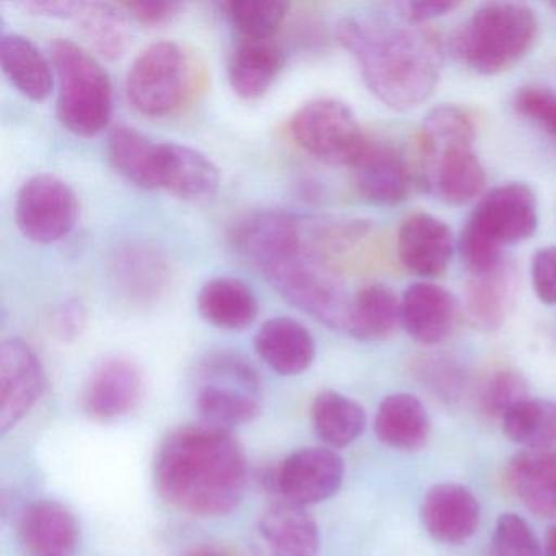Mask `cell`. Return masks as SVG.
Here are the masks:
<instances>
[{"label": "cell", "instance_id": "25", "mask_svg": "<svg viewBox=\"0 0 556 556\" xmlns=\"http://www.w3.org/2000/svg\"><path fill=\"white\" fill-rule=\"evenodd\" d=\"M285 66V50L275 40L243 38L230 56V87L240 99H262L271 89Z\"/></svg>", "mask_w": 556, "mask_h": 556}, {"label": "cell", "instance_id": "15", "mask_svg": "<svg viewBox=\"0 0 556 556\" xmlns=\"http://www.w3.org/2000/svg\"><path fill=\"white\" fill-rule=\"evenodd\" d=\"M45 374L37 353L21 338L0 346V432L14 428L40 399Z\"/></svg>", "mask_w": 556, "mask_h": 556}, {"label": "cell", "instance_id": "43", "mask_svg": "<svg viewBox=\"0 0 556 556\" xmlns=\"http://www.w3.org/2000/svg\"><path fill=\"white\" fill-rule=\"evenodd\" d=\"M18 5H21L25 12H30V14L34 15L70 18V21H73L77 9V2H73V0H28V2H22V4Z\"/></svg>", "mask_w": 556, "mask_h": 556}, {"label": "cell", "instance_id": "11", "mask_svg": "<svg viewBox=\"0 0 556 556\" xmlns=\"http://www.w3.org/2000/svg\"><path fill=\"white\" fill-rule=\"evenodd\" d=\"M539 226V204L532 188L507 184L494 188L478 201L465 227L497 249L523 242Z\"/></svg>", "mask_w": 556, "mask_h": 556}, {"label": "cell", "instance_id": "31", "mask_svg": "<svg viewBox=\"0 0 556 556\" xmlns=\"http://www.w3.org/2000/svg\"><path fill=\"white\" fill-rule=\"evenodd\" d=\"M465 314L475 328L496 331L503 327L514 302V271L504 263L496 271L473 276L465 288Z\"/></svg>", "mask_w": 556, "mask_h": 556}, {"label": "cell", "instance_id": "17", "mask_svg": "<svg viewBox=\"0 0 556 556\" xmlns=\"http://www.w3.org/2000/svg\"><path fill=\"white\" fill-rule=\"evenodd\" d=\"M253 548L258 556H317L320 533L305 507L276 504L253 529Z\"/></svg>", "mask_w": 556, "mask_h": 556}, {"label": "cell", "instance_id": "33", "mask_svg": "<svg viewBox=\"0 0 556 556\" xmlns=\"http://www.w3.org/2000/svg\"><path fill=\"white\" fill-rule=\"evenodd\" d=\"M312 419L318 438L334 448L353 444L367 422L363 406L334 390H324L315 396Z\"/></svg>", "mask_w": 556, "mask_h": 556}, {"label": "cell", "instance_id": "39", "mask_svg": "<svg viewBox=\"0 0 556 556\" xmlns=\"http://www.w3.org/2000/svg\"><path fill=\"white\" fill-rule=\"evenodd\" d=\"M122 8L144 27H162L172 24L184 11L178 2H161V0H132L123 2Z\"/></svg>", "mask_w": 556, "mask_h": 556}, {"label": "cell", "instance_id": "7", "mask_svg": "<svg viewBox=\"0 0 556 556\" xmlns=\"http://www.w3.org/2000/svg\"><path fill=\"white\" fill-rule=\"evenodd\" d=\"M51 56L60 84L56 112L61 125L83 138L100 135L113 113L109 74L92 54L64 38L51 43Z\"/></svg>", "mask_w": 556, "mask_h": 556}, {"label": "cell", "instance_id": "27", "mask_svg": "<svg viewBox=\"0 0 556 556\" xmlns=\"http://www.w3.org/2000/svg\"><path fill=\"white\" fill-rule=\"evenodd\" d=\"M402 327V299L386 285L363 286L351 298L346 333L356 340L382 341Z\"/></svg>", "mask_w": 556, "mask_h": 556}, {"label": "cell", "instance_id": "29", "mask_svg": "<svg viewBox=\"0 0 556 556\" xmlns=\"http://www.w3.org/2000/svg\"><path fill=\"white\" fill-rule=\"evenodd\" d=\"M197 304L207 324L224 330H243L258 315V301L250 286L229 276L207 281L198 294Z\"/></svg>", "mask_w": 556, "mask_h": 556}, {"label": "cell", "instance_id": "20", "mask_svg": "<svg viewBox=\"0 0 556 556\" xmlns=\"http://www.w3.org/2000/svg\"><path fill=\"white\" fill-rule=\"evenodd\" d=\"M142 396L139 367L128 359L103 361L90 377L84 393V409L96 419H116L128 415Z\"/></svg>", "mask_w": 556, "mask_h": 556}, {"label": "cell", "instance_id": "10", "mask_svg": "<svg viewBox=\"0 0 556 556\" xmlns=\"http://www.w3.org/2000/svg\"><path fill=\"white\" fill-rule=\"evenodd\" d=\"M79 217L73 188L56 175L41 174L22 185L15 200V223L25 239L50 245L70 236Z\"/></svg>", "mask_w": 556, "mask_h": 556}, {"label": "cell", "instance_id": "5", "mask_svg": "<svg viewBox=\"0 0 556 556\" xmlns=\"http://www.w3.org/2000/svg\"><path fill=\"white\" fill-rule=\"evenodd\" d=\"M535 12L519 2L481 5L455 34L452 50L468 70L496 76L516 66L535 43Z\"/></svg>", "mask_w": 556, "mask_h": 556}, {"label": "cell", "instance_id": "28", "mask_svg": "<svg viewBox=\"0 0 556 556\" xmlns=\"http://www.w3.org/2000/svg\"><path fill=\"white\" fill-rule=\"evenodd\" d=\"M376 434L383 444L399 451H419L431 435V418L419 399L393 393L383 399L376 416Z\"/></svg>", "mask_w": 556, "mask_h": 556}, {"label": "cell", "instance_id": "16", "mask_svg": "<svg viewBox=\"0 0 556 556\" xmlns=\"http://www.w3.org/2000/svg\"><path fill=\"white\" fill-rule=\"evenodd\" d=\"M480 503L464 484L439 483L426 493L421 520L435 542L462 545L480 526Z\"/></svg>", "mask_w": 556, "mask_h": 556}, {"label": "cell", "instance_id": "35", "mask_svg": "<svg viewBox=\"0 0 556 556\" xmlns=\"http://www.w3.org/2000/svg\"><path fill=\"white\" fill-rule=\"evenodd\" d=\"M285 0H230L220 4L232 27L249 40H268L288 17Z\"/></svg>", "mask_w": 556, "mask_h": 556}, {"label": "cell", "instance_id": "19", "mask_svg": "<svg viewBox=\"0 0 556 556\" xmlns=\"http://www.w3.org/2000/svg\"><path fill=\"white\" fill-rule=\"evenodd\" d=\"M458 305L454 295L434 282H415L402 295V327L416 343L432 346L454 330Z\"/></svg>", "mask_w": 556, "mask_h": 556}, {"label": "cell", "instance_id": "42", "mask_svg": "<svg viewBox=\"0 0 556 556\" xmlns=\"http://www.w3.org/2000/svg\"><path fill=\"white\" fill-rule=\"evenodd\" d=\"M54 331L63 341H74L83 334L87 325V311L79 299H67L54 314Z\"/></svg>", "mask_w": 556, "mask_h": 556}, {"label": "cell", "instance_id": "37", "mask_svg": "<svg viewBox=\"0 0 556 556\" xmlns=\"http://www.w3.org/2000/svg\"><path fill=\"white\" fill-rule=\"evenodd\" d=\"M494 556H545L539 536L523 517L501 514L493 533Z\"/></svg>", "mask_w": 556, "mask_h": 556}, {"label": "cell", "instance_id": "9", "mask_svg": "<svg viewBox=\"0 0 556 556\" xmlns=\"http://www.w3.org/2000/svg\"><path fill=\"white\" fill-rule=\"evenodd\" d=\"M292 139L325 164L351 167L367 142L350 106L333 99L314 100L298 110L289 125Z\"/></svg>", "mask_w": 556, "mask_h": 556}, {"label": "cell", "instance_id": "23", "mask_svg": "<svg viewBox=\"0 0 556 556\" xmlns=\"http://www.w3.org/2000/svg\"><path fill=\"white\" fill-rule=\"evenodd\" d=\"M258 356L281 376H299L315 359V341L311 331L289 317L266 320L255 334Z\"/></svg>", "mask_w": 556, "mask_h": 556}, {"label": "cell", "instance_id": "21", "mask_svg": "<svg viewBox=\"0 0 556 556\" xmlns=\"http://www.w3.org/2000/svg\"><path fill=\"white\" fill-rule=\"evenodd\" d=\"M110 164L126 180L142 190H162L165 142H154L131 126H116L109 136Z\"/></svg>", "mask_w": 556, "mask_h": 556}, {"label": "cell", "instance_id": "8", "mask_svg": "<svg viewBox=\"0 0 556 556\" xmlns=\"http://www.w3.org/2000/svg\"><path fill=\"white\" fill-rule=\"evenodd\" d=\"M197 408L207 425L229 429L262 413V383L252 364L232 353L211 354L200 367Z\"/></svg>", "mask_w": 556, "mask_h": 556}, {"label": "cell", "instance_id": "40", "mask_svg": "<svg viewBox=\"0 0 556 556\" xmlns=\"http://www.w3.org/2000/svg\"><path fill=\"white\" fill-rule=\"evenodd\" d=\"M532 285L543 304H556V247H545L533 255Z\"/></svg>", "mask_w": 556, "mask_h": 556}, {"label": "cell", "instance_id": "45", "mask_svg": "<svg viewBox=\"0 0 556 556\" xmlns=\"http://www.w3.org/2000/svg\"><path fill=\"white\" fill-rule=\"evenodd\" d=\"M543 552H545V556H556V523L546 532Z\"/></svg>", "mask_w": 556, "mask_h": 556}, {"label": "cell", "instance_id": "4", "mask_svg": "<svg viewBox=\"0 0 556 556\" xmlns=\"http://www.w3.org/2000/svg\"><path fill=\"white\" fill-rule=\"evenodd\" d=\"M473 142L475 125L467 112L454 105L431 110L416 141L419 185L452 204L480 197L486 187V172L475 154Z\"/></svg>", "mask_w": 556, "mask_h": 556}, {"label": "cell", "instance_id": "24", "mask_svg": "<svg viewBox=\"0 0 556 556\" xmlns=\"http://www.w3.org/2000/svg\"><path fill=\"white\" fill-rule=\"evenodd\" d=\"M21 536L38 556H67L79 543V523L63 504L37 501L22 516Z\"/></svg>", "mask_w": 556, "mask_h": 556}, {"label": "cell", "instance_id": "3", "mask_svg": "<svg viewBox=\"0 0 556 556\" xmlns=\"http://www.w3.org/2000/svg\"><path fill=\"white\" fill-rule=\"evenodd\" d=\"M337 40L356 60L374 97L395 112H408L434 93L442 51L431 31L374 15H348Z\"/></svg>", "mask_w": 556, "mask_h": 556}, {"label": "cell", "instance_id": "36", "mask_svg": "<svg viewBox=\"0 0 556 556\" xmlns=\"http://www.w3.org/2000/svg\"><path fill=\"white\" fill-rule=\"evenodd\" d=\"M530 399L526 379L513 369H501L488 377L481 387L480 402L484 412L503 421L504 416L523 400Z\"/></svg>", "mask_w": 556, "mask_h": 556}, {"label": "cell", "instance_id": "38", "mask_svg": "<svg viewBox=\"0 0 556 556\" xmlns=\"http://www.w3.org/2000/svg\"><path fill=\"white\" fill-rule=\"evenodd\" d=\"M514 109L556 138V93L542 87H523L514 97Z\"/></svg>", "mask_w": 556, "mask_h": 556}, {"label": "cell", "instance_id": "30", "mask_svg": "<svg viewBox=\"0 0 556 556\" xmlns=\"http://www.w3.org/2000/svg\"><path fill=\"white\" fill-rule=\"evenodd\" d=\"M73 21L87 43L103 60H119L131 45L129 15L122 4L77 2Z\"/></svg>", "mask_w": 556, "mask_h": 556}, {"label": "cell", "instance_id": "12", "mask_svg": "<svg viewBox=\"0 0 556 556\" xmlns=\"http://www.w3.org/2000/svg\"><path fill=\"white\" fill-rule=\"evenodd\" d=\"M110 278L116 294L131 307H154L172 285L167 256L148 242H126L110 260Z\"/></svg>", "mask_w": 556, "mask_h": 556}, {"label": "cell", "instance_id": "46", "mask_svg": "<svg viewBox=\"0 0 556 556\" xmlns=\"http://www.w3.org/2000/svg\"><path fill=\"white\" fill-rule=\"evenodd\" d=\"M552 9L553 11H556V2H552Z\"/></svg>", "mask_w": 556, "mask_h": 556}, {"label": "cell", "instance_id": "44", "mask_svg": "<svg viewBox=\"0 0 556 556\" xmlns=\"http://www.w3.org/2000/svg\"><path fill=\"white\" fill-rule=\"evenodd\" d=\"M185 556H237L236 553L229 552V549L220 548V546H200V548L191 549Z\"/></svg>", "mask_w": 556, "mask_h": 556}, {"label": "cell", "instance_id": "41", "mask_svg": "<svg viewBox=\"0 0 556 556\" xmlns=\"http://www.w3.org/2000/svg\"><path fill=\"white\" fill-rule=\"evenodd\" d=\"M462 8L458 2H431V0H408V2H395L393 11L405 24L419 25L434 18L444 17L451 12Z\"/></svg>", "mask_w": 556, "mask_h": 556}, {"label": "cell", "instance_id": "6", "mask_svg": "<svg viewBox=\"0 0 556 556\" xmlns=\"http://www.w3.org/2000/svg\"><path fill=\"white\" fill-rule=\"evenodd\" d=\"M203 80V66L190 50L175 41H159L132 61L126 96L141 115L162 118L188 105Z\"/></svg>", "mask_w": 556, "mask_h": 556}, {"label": "cell", "instance_id": "1", "mask_svg": "<svg viewBox=\"0 0 556 556\" xmlns=\"http://www.w3.org/2000/svg\"><path fill=\"white\" fill-rule=\"evenodd\" d=\"M230 242L286 302L346 333L351 298L312 247L307 224L282 211H262L240 219Z\"/></svg>", "mask_w": 556, "mask_h": 556}, {"label": "cell", "instance_id": "14", "mask_svg": "<svg viewBox=\"0 0 556 556\" xmlns=\"http://www.w3.org/2000/svg\"><path fill=\"white\" fill-rule=\"evenodd\" d=\"M351 168L354 187L361 197L380 206L403 203L419 187L415 168L396 149L386 142L367 139Z\"/></svg>", "mask_w": 556, "mask_h": 556}, {"label": "cell", "instance_id": "32", "mask_svg": "<svg viewBox=\"0 0 556 556\" xmlns=\"http://www.w3.org/2000/svg\"><path fill=\"white\" fill-rule=\"evenodd\" d=\"M0 64L12 86L34 102H43L53 90V73L37 45L21 35L0 41Z\"/></svg>", "mask_w": 556, "mask_h": 556}, {"label": "cell", "instance_id": "22", "mask_svg": "<svg viewBox=\"0 0 556 556\" xmlns=\"http://www.w3.org/2000/svg\"><path fill=\"white\" fill-rule=\"evenodd\" d=\"M507 484L520 503L543 519L556 517V447L523 451L510 458Z\"/></svg>", "mask_w": 556, "mask_h": 556}, {"label": "cell", "instance_id": "13", "mask_svg": "<svg viewBox=\"0 0 556 556\" xmlns=\"http://www.w3.org/2000/svg\"><path fill=\"white\" fill-rule=\"evenodd\" d=\"M343 478L344 462L337 452L307 447L289 455L273 481L286 503L305 507L334 496Z\"/></svg>", "mask_w": 556, "mask_h": 556}, {"label": "cell", "instance_id": "34", "mask_svg": "<svg viewBox=\"0 0 556 556\" xmlns=\"http://www.w3.org/2000/svg\"><path fill=\"white\" fill-rule=\"evenodd\" d=\"M506 434L526 451L556 447V403L527 399L503 418Z\"/></svg>", "mask_w": 556, "mask_h": 556}, {"label": "cell", "instance_id": "2", "mask_svg": "<svg viewBox=\"0 0 556 556\" xmlns=\"http://www.w3.org/2000/svg\"><path fill=\"white\" fill-rule=\"evenodd\" d=\"M154 480L159 494L181 513L227 516L245 493V454L229 429L207 422L184 426L162 441Z\"/></svg>", "mask_w": 556, "mask_h": 556}, {"label": "cell", "instance_id": "18", "mask_svg": "<svg viewBox=\"0 0 556 556\" xmlns=\"http://www.w3.org/2000/svg\"><path fill=\"white\" fill-rule=\"evenodd\" d=\"M396 249L400 262L408 271L432 279L447 269L454 253V239L444 220L418 213L400 227Z\"/></svg>", "mask_w": 556, "mask_h": 556}, {"label": "cell", "instance_id": "26", "mask_svg": "<svg viewBox=\"0 0 556 556\" xmlns=\"http://www.w3.org/2000/svg\"><path fill=\"white\" fill-rule=\"evenodd\" d=\"M220 175L214 162L188 146L165 142V170L162 190L184 201L201 203L219 190Z\"/></svg>", "mask_w": 556, "mask_h": 556}]
</instances>
